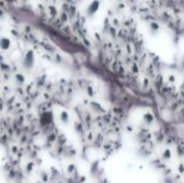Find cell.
Instances as JSON below:
<instances>
[{
    "label": "cell",
    "instance_id": "6da1fadb",
    "mask_svg": "<svg viewBox=\"0 0 184 183\" xmlns=\"http://www.w3.org/2000/svg\"><path fill=\"white\" fill-rule=\"evenodd\" d=\"M35 52L32 50H29L25 53L24 57H23V61H22V65H23V68L26 69V70H31L33 66H35Z\"/></svg>",
    "mask_w": 184,
    "mask_h": 183
},
{
    "label": "cell",
    "instance_id": "5b68a950",
    "mask_svg": "<svg viewBox=\"0 0 184 183\" xmlns=\"http://www.w3.org/2000/svg\"><path fill=\"white\" fill-rule=\"evenodd\" d=\"M150 28L152 29L153 31H157L159 29V25L157 24V23H155V22H152V23L150 24Z\"/></svg>",
    "mask_w": 184,
    "mask_h": 183
},
{
    "label": "cell",
    "instance_id": "3957f363",
    "mask_svg": "<svg viewBox=\"0 0 184 183\" xmlns=\"http://www.w3.org/2000/svg\"><path fill=\"white\" fill-rule=\"evenodd\" d=\"M11 47V40L7 37H0V50L8 51Z\"/></svg>",
    "mask_w": 184,
    "mask_h": 183
},
{
    "label": "cell",
    "instance_id": "8992f818",
    "mask_svg": "<svg viewBox=\"0 0 184 183\" xmlns=\"http://www.w3.org/2000/svg\"><path fill=\"white\" fill-rule=\"evenodd\" d=\"M15 80H16V82H18L20 84H23V83L25 82V79H24V77H23L22 74H16V75H15Z\"/></svg>",
    "mask_w": 184,
    "mask_h": 183
},
{
    "label": "cell",
    "instance_id": "7a4b0ae2",
    "mask_svg": "<svg viewBox=\"0 0 184 183\" xmlns=\"http://www.w3.org/2000/svg\"><path fill=\"white\" fill-rule=\"evenodd\" d=\"M99 8H100V1L99 0H93L92 2L89 4L86 12H87V14H89V16H93L94 14L97 13V11L99 10Z\"/></svg>",
    "mask_w": 184,
    "mask_h": 183
},
{
    "label": "cell",
    "instance_id": "277c9868",
    "mask_svg": "<svg viewBox=\"0 0 184 183\" xmlns=\"http://www.w3.org/2000/svg\"><path fill=\"white\" fill-rule=\"evenodd\" d=\"M59 117H60V121H61L63 123L65 124L69 123V114H68L67 111H63V112L60 113Z\"/></svg>",
    "mask_w": 184,
    "mask_h": 183
},
{
    "label": "cell",
    "instance_id": "52a82bcc",
    "mask_svg": "<svg viewBox=\"0 0 184 183\" xmlns=\"http://www.w3.org/2000/svg\"><path fill=\"white\" fill-rule=\"evenodd\" d=\"M33 168H35V164L33 163H28L27 165H26V171L27 173H31L32 170H33Z\"/></svg>",
    "mask_w": 184,
    "mask_h": 183
}]
</instances>
